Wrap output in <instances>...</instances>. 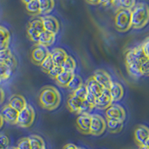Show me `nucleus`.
<instances>
[{
	"label": "nucleus",
	"mask_w": 149,
	"mask_h": 149,
	"mask_svg": "<svg viewBox=\"0 0 149 149\" xmlns=\"http://www.w3.org/2000/svg\"><path fill=\"white\" fill-rule=\"evenodd\" d=\"M125 59L127 70L130 76L134 78L142 77L141 66L147 58L142 51L141 45L128 49L125 53Z\"/></svg>",
	"instance_id": "nucleus-1"
},
{
	"label": "nucleus",
	"mask_w": 149,
	"mask_h": 149,
	"mask_svg": "<svg viewBox=\"0 0 149 149\" xmlns=\"http://www.w3.org/2000/svg\"><path fill=\"white\" fill-rule=\"evenodd\" d=\"M38 100L41 107L47 110H54L61 104V95L53 86H46L40 91Z\"/></svg>",
	"instance_id": "nucleus-2"
},
{
	"label": "nucleus",
	"mask_w": 149,
	"mask_h": 149,
	"mask_svg": "<svg viewBox=\"0 0 149 149\" xmlns=\"http://www.w3.org/2000/svg\"><path fill=\"white\" fill-rule=\"evenodd\" d=\"M149 22V6L144 2H139L131 10V24L134 29H141Z\"/></svg>",
	"instance_id": "nucleus-3"
},
{
	"label": "nucleus",
	"mask_w": 149,
	"mask_h": 149,
	"mask_svg": "<svg viewBox=\"0 0 149 149\" xmlns=\"http://www.w3.org/2000/svg\"><path fill=\"white\" fill-rule=\"evenodd\" d=\"M115 28L119 32H126L132 28L131 10L119 8L116 12Z\"/></svg>",
	"instance_id": "nucleus-4"
},
{
	"label": "nucleus",
	"mask_w": 149,
	"mask_h": 149,
	"mask_svg": "<svg viewBox=\"0 0 149 149\" xmlns=\"http://www.w3.org/2000/svg\"><path fill=\"white\" fill-rule=\"evenodd\" d=\"M35 119V111L31 105L27 104L26 107L19 112L17 125L22 128L31 127Z\"/></svg>",
	"instance_id": "nucleus-5"
},
{
	"label": "nucleus",
	"mask_w": 149,
	"mask_h": 149,
	"mask_svg": "<svg viewBox=\"0 0 149 149\" xmlns=\"http://www.w3.org/2000/svg\"><path fill=\"white\" fill-rule=\"evenodd\" d=\"M91 125H90V134L95 136H101L104 134L107 127V123L104 119L100 115L93 114L91 115Z\"/></svg>",
	"instance_id": "nucleus-6"
},
{
	"label": "nucleus",
	"mask_w": 149,
	"mask_h": 149,
	"mask_svg": "<svg viewBox=\"0 0 149 149\" xmlns=\"http://www.w3.org/2000/svg\"><path fill=\"white\" fill-rule=\"evenodd\" d=\"M49 54H50V52L49 51L47 47L42 45L37 44L33 48L31 54V58L34 64L40 66L42 61H44Z\"/></svg>",
	"instance_id": "nucleus-7"
},
{
	"label": "nucleus",
	"mask_w": 149,
	"mask_h": 149,
	"mask_svg": "<svg viewBox=\"0 0 149 149\" xmlns=\"http://www.w3.org/2000/svg\"><path fill=\"white\" fill-rule=\"evenodd\" d=\"M107 119H112L124 122L126 119V112L125 109L119 104H112L106 110Z\"/></svg>",
	"instance_id": "nucleus-8"
},
{
	"label": "nucleus",
	"mask_w": 149,
	"mask_h": 149,
	"mask_svg": "<svg viewBox=\"0 0 149 149\" xmlns=\"http://www.w3.org/2000/svg\"><path fill=\"white\" fill-rule=\"evenodd\" d=\"M1 114H2L5 122L10 124V125H17L19 112L10 107L8 104L2 107Z\"/></svg>",
	"instance_id": "nucleus-9"
},
{
	"label": "nucleus",
	"mask_w": 149,
	"mask_h": 149,
	"mask_svg": "<svg viewBox=\"0 0 149 149\" xmlns=\"http://www.w3.org/2000/svg\"><path fill=\"white\" fill-rule=\"evenodd\" d=\"M113 99L111 98V95L110 94L109 90L104 89L102 95H99L98 98H96L95 103V108L98 110H107L110 105L113 104Z\"/></svg>",
	"instance_id": "nucleus-10"
},
{
	"label": "nucleus",
	"mask_w": 149,
	"mask_h": 149,
	"mask_svg": "<svg viewBox=\"0 0 149 149\" xmlns=\"http://www.w3.org/2000/svg\"><path fill=\"white\" fill-rule=\"evenodd\" d=\"M93 77L95 78V81L98 84H100L103 86L104 88L107 89V90H109L112 83L113 82L112 81V78L109 73L103 70H95Z\"/></svg>",
	"instance_id": "nucleus-11"
},
{
	"label": "nucleus",
	"mask_w": 149,
	"mask_h": 149,
	"mask_svg": "<svg viewBox=\"0 0 149 149\" xmlns=\"http://www.w3.org/2000/svg\"><path fill=\"white\" fill-rule=\"evenodd\" d=\"M45 31L52 34H57L60 30V23L54 17L51 15H45L42 17Z\"/></svg>",
	"instance_id": "nucleus-12"
},
{
	"label": "nucleus",
	"mask_w": 149,
	"mask_h": 149,
	"mask_svg": "<svg viewBox=\"0 0 149 149\" xmlns=\"http://www.w3.org/2000/svg\"><path fill=\"white\" fill-rule=\"evenodd\" d=\"M91 115L81 114L76 119V125L78 130L84 134H90Z\"/></svg>",
	"instance_id": "nucleus-13"
},
{
	"label": "nucleus",
	"mask_w": 149,
	"mask_h": 149,
	"mask_svg": "<svg viewBox=\"0 0 149 149\" xmlns=\"http://www.w3.org/2000/svg\"><path fill=\"white\" fill-rule=\"evenodd\" d=\"M149 138V128L145 125L138 126L134 131V139L139 146H144L145 142Z\"/></svg>",
	"instance_id": "nucleus-14"
},
{
	"label": "nucleus",
	"mask_w": 149,
	"mask_h": 149,
	"mask_svg": "<svg viewBox=\"0 0 149 149\" xmlns=\"http://www.w3.org/2000/svg\"><path fill=\"white\" fill-rule=\"evenodd\" d=\"M8 104L18 112H20L22 109H24L27 106L28 104L24 96L19 95V94H14L10 96Z\"/></svg>",
	"instance_id": "nucleus-15"
},
{
	"label": "nucleus",
	"mask_w": 149,
	"mask_h": 149,
	"mask_svg": "<svg viewBox=\"0 0 149 149\" xmlns=\"http://www.w3.org/2000/svg\"><path fill=\"white\" fill-rule=\"evenodd\" d=\"M86 85L89 93H92L96 98H98L99 95H102V93L104 90V88L103 86L100 84H98L93 76L89 78V79L86 81Z\"/></svg>",
	"instance_id": "nucleus-16"
},
{
	"label": "nucleus",
	"mask_w": 149,
	"mask_h": 149,
	"mask_svg": "<svg viewBox=\"0 0 149 149\" xmlns=\"http://www.w3.org/2000/svg\"><path fill=\"white\" fill-rule=\"evenodd\" d=\"M52 58L53 60L54 65L58 66H62L63 62L65 61L66 58H67V53L65 50L61 48H55L50 52Z\"/></svg>",
	"instance_id": "nucleus-17"
},
{
	"label": "nucleus",
	"mask_w": 149,
	"mask_h": 149,
	"mask_svg": "<svg viewBox=\"0 0 149 149\" xmlns=\"http://www.w3.org/2000/svg\"><path fill=\"white\" fill-rule=\"evenodd\" d=\"M109 92L113 99V102H116L120 101L124 95V89L121 84L118 82H113L109 88Z\"/></svg>",
	"instance_id": "nucleus-18"
},
{
	"label": "nucleus",
	"mask_w": 149,
	"mask_h": 149,
	"mask_svg": "<svg viewBox=\"0 0 149 149\" xmlns=\"http://www.w3.org/2000/svg\"><path fill=\"white\" fill-rule=\"evenodd\" d=\"M56 40V34H52L51 32H49L47 31H44L42 33H40L39 36V40H38V44L42 45L46 47L52 46Z\"/></svg>",
	"instance_id": "nucleus-19"
},
{
	"label": "nucleus",
	"mask_w": 149,
	"mask_h": 149,
	"mask_svg": "<svg viewBox=\"0 0 149 149\" xmlns=\"http://www.w3.org/2000/svg\"><path fill=\"white\" fill-rule=\"evenodd\" d=\"M82 102H83V101L81 100L80 98H78V97L72 94L68 98L67 107L71 112L78 114L81 107Z\"/></svg>",
	"instance_id": "nucleus-20"
},
{
	"label": "nucleus",
	"mask_w": 149,
	"mask_h": 149,
	"mask_svg": "<svg viewBox=\"0 0 149 149\" xmlns=\"http://www.w3.org/2000/svg\"><path fill=\"white\" fill-rule=\"evenodd\" d=\"M74 73L72 72L63 71L56 78L55 81L58 85L61 87H67L70 81L74 76Z\"/></svg>",
	"instance_id": "nucleus-21"
},
{
	"label": "nucleus",
	"mask_w": 149,
	"mask_h": 149,
	"mask_svg": "<svg viewBox=\"0 0 149 149\" xmlns=\"http://www.w3.org/2000/svg\"><path fill=\"white\" fill-rule=\"evenodd\" d=\"M10 40L9 31L4 26H0V50L8 49Z\"/></svg>",
	"instance_id": "nucleus-22"
},
{
	"label": "nucleus",
	"mask_w": 149,
	"mask_h": 149,
	"mask_svg": "<svg viewBox=\"0 0 149 149\" xmlns=\"http://www.w3.org/2000/svg\"><path fill=\"white\" fill-rule=\"evenodd\" d=\"M107 127L112 134H118L123 128V122L112 119H107Z\"/></svg>",
	"instance_id": "nucleus-23"
},
{
	"label": "nucleus",
	"mask_w": 149,
	"mask_h": 149,
	"mask_svg": "<svg viewBox=\"0 0 149 149\" xmlns=\"http://www.w3.org/2000/svg\"><path fill=\"white\" fill-rule=\"evenodd\" d=\"M29 138L30 139L31 149H46L44 140L40 136L32 134L29 136Z\"/></svg>",
	"instance_id": "nucleus-24"
},
{
	"label": "nucleus",
	"mask_w": 149,
	"mask_h": 149,
	"mask_svg": "<svg viewBox=\"0 0 149 149\" xmlns=\"http://www.w3.org/2000/svg\"><path fill=\"white\" fill-rule=\"evenodd\" d=\"M40 14L47 15L54 7V0H39Z\"/></svg>",
	"instance_id": "nucleus-25"
},
{
	"label": "nucleus",
	"mask_w": 149,
	"mask_h": 149,
	"mask_svg": "<svg viewBox=\"0 0 149 149\" xmlns=\"http://www.w3.org/2000/svg\"><path fill=\"white\" fill-rule=\"evenodd\" d=\"M83 84H84V82L81 77L79 76L78 74H74V76H73V78H72V80L70 81V84H68L66 88L70 90V91L74 93L75 90H78L80 86H81Z\"/></svg>",
	"instance_id": "nucleus-26"
},
{
	"label": "nucleus",
	"mask_w": 149,
	"mask_h": 149,
	"mask_svg": "<svg viewBox=\"0 0 149 149\" xmlns=\"http://www.w3.org/2000/svg\"><path fill=\"white\" fill-rule=\"evenodd\" d=\"M13 70L6 63L0 61V78L1 80H7L11 76Z\"/></svg>",
	"instance_id": "nucleus-27"
},
{
	"label": "nucleus",
	"mask_w": 149,
	"mask_h": 149,
	"mask_svg": "<svg viewBox=\"0 0 149 149\" xmlns=\"http://www.w3.org/2000/svg\"><path fill=\"white\" fill-rule=\"evenodd\" d=\"M26 10L33 16H37L40 14V7L39 0H33L32 2L26 5Z\"/></svg>",
	"instance_id": "nucleus-28"
},
{
	"label": "nucleus",
	"mask_w": 149,
	"mask_h": 149,
	"mask_svg": "<svg viewBox=\"0 0 149 149\" xmlns=\"http://www.w3.org/2000/svg\"><path fill=\"white\" fill-rule=\"evenodd\" d=\"M61 67L63 68V71L74 72L75 69H76V62L72 56L68 55Z\"/></svg>",
	"instance_id": "nucleus-29"
},
{
	"label": "nucleus",
	"mask_w": 149,
	"mask_h": 149,
	"mask_svg": "<svg viewBox=\"0 0 149 149\" xmlns=\"http://www.w3.org/2000/svg\"><path fill=\"white\" fill-rule=\"evenodd\" d=\"M28 26L32 27L37 31H39L40 33H42V31H44V26H43V22H42V17H35V18L32 19L30 22H29Z\"/></svg>",
	"instance_id": "nucleus-30"
},
{
	"label": "nucleus",
	"mask_w": 149,
	"mask_h": 149,
	"mask_svg": "<svg viewBox=\"0 0 149 149\" xmlns=\"http://www.w3.org/2000/svg\"><path fill=\"white\" fill-rule=\"evenodd\" d=\"M54 66H55V65H54V62H53V60L52 58L51 54H49L47 58L42 61V63L40 64L42 70L45 73H46V74H48L49 72L51 71Z\"/></svg>",
	"instance_id": "nucleus-31"
},
{
	"label": "nucleus",
	"mask_w": 149,
	"mask_h": 149,
	"mask_svg": "<svg viewBox=\"0 0 149 149\" xmlns=\"http://www.w3.org/2000/svg\"><path fill=\"white\" fill-rule=\"evenodd\" d=\"M26 32H27V35H28V37H29V39L32 41V42H35V43H37V44H38L39 36H40V33L29 26H27Z\"/></svg>",
	"instance_id": "nucleus-32"
},
{
	"label": "nucleus",
	"mask_w": 149,
	"mask_h": 149,
	"mask_svg": "<svg viewBox=\"0 0 149 149\" xmlns=\"http://www.w3.org/2000/svg\"><path fill=\"white\" fill-rule=\"evenodd\" d=\"M87 93H88V90H87L86 85V84H84L81 86H80L78 90H75L74 93H72V94L76 97H78V98H80L81 100L84 101L85 100Z\"/></svg>",
	"instance_id": "nucleus-33"
},
{
	"label": "nucleus",
	"mask_w": 149,
	"mask_h": 149,
	"mask_svg": "<svg viewBox=\"0 0 149 149\" xmlns=\"http://www.w3.org/2000/svg\"><path fill=\"white\" fill-rule=\"evenodd\" d=\"M95 108V107L93 106V104H91L90 103H89L87 101L84 100L82 102L81 107L80 109L79 113L78 114H87V115H90L91 112L93 111V109Z\"/></svg>",
	"instance_id": "nucleus-34"
},
{
	"label": "nucleus",
	"mask_w": 149,
	"mask_h": 149,
	"mask_svg": "<svg viewBox=\"0 0 149 149\" xmlns=\"http://www.w3.org/2000/svg\"><path fill=\"white\" fill-rule=\"evenodd\" d=\"M119 8L132 10L136 5V0H118Z\"/></svg>",
	"instance_id": "nucleus-35"
},
{
	"label": "nucleus",
	"mask_w": 149,
	"mask_h": 149,
	"mask_svg": "<svg viewBox=\"0 0 149 149\" xmlns=\"http://www.w3.org/2000/svg\"><path fill=\"white\" fill-rule=\"evenodd\" d=\"M14 56V55L12 53L11 50L9 48L0 50V61L5 62V61H8L9 59L13 58Z\"/></svg>",
	"instance_id": "nucleus-36"
},
{
	"label": "nucleus",
	"mask_w": 149,
	"mask_h": 149,
	"mask_svg": "<svg viewBox=\"0 0 149 149\" xmlns=\"http://www.w3.org/2000/svg\"><path fill=\"white\" fill-rule=\"evenodd\" d=\"M17 148L18 149H31L30 139L29 137H23L19 140Z\"/></svg>",
	"instance_id": "nucleus-37"
},
{
	"label": "nucleus",
	"mask_w": 149,
	"mask_h": 149,
	"mask_svg": "<svg viewBox=\"0 0 149 149\" xmlns=\"http://www.w3.org/2000/svg\"><path fill=\"white\" fill-rule=\"evenodd\" d=\"M10 145V141L8 136L0 134V149H8Z\"/></svg>",
	"instance_id": "nucleus-38"
},
{
	"label": "nucleus",
	"mask_w": 149,
	"mask_h": 149,
	"mask_svg": "<svg viewBox=\"0 0 149 149\" xmlns=\"http://www.w3.org/2000/svg\"><path fill=\"white\" fill-rule=\"evenodd\" d=\"M63 71V68L61 67V66H54V67H53L52 70L48 73V74H49V76L51 78H52V79H56V78H57V77H58Z\"/></svg>",
	"instance_id": "nucleus-39"
},
{
	"label": "nucleus",
	"mask_w": 149,
	"mask_h": 149,
	"mask_svg": "<svg viewBox=\"0 0 149 149\" xmlns=\"http://www.w3.org/2000/svg\"><path fill=\"white\" fill-rule=\"evenodd\" d=\"M141 74L142 76L149 77V59H146L141 66Z\"/></svg>",
	"instance_id": "nucleus-40"
},
{
	"label": "nucleus",
	"mask_w": 149,
	"mask_h": 149,
	"mask_svg": "<svg viewBox=\"0 0 149 149\" xmlns=\"http://www.w3.org/2000/svg\"><path fill=\"white\" fill-rule=\"evenodd\" d=\"M141 47H142V51L144 52L145 55L146 56V58L149 59V37L146 38L142 43L141 44Z\"/></svg>",
	"instance_id": "nucleus-41"
},
{
	"label": "nucleus",
	"mask_w": 149,
	"mask_h": 149,
	"mask_svg": "<svg viewBox=\"0 0 149 149\" xmlns=\"http://www.w3.org/2000/svg\"><path fill=\"white\" fill-rule=\"evenodd\" d=\"M85 100L87 101L89 103H90L91 104H93L94 107H95V100H96V97L95 95H93L92 93H87V95H86V98H85Z\"/></svg>",
	"instance_id": "nucleus-42"
},
{
	"label": "nucleus",
	"mask_w": 149,
	"mask_h": 149,
	"mask_svg": "<svg viewBox=\"0 0 149 149\" xmlns=\"http://www.w3.org/2000/svg\"><path fill=\"white\" fill-rule=\"evenodd\" d=\"M116 0H101V4L104 6H109L113 4Z\"/></svg>",
	"instance_id": "nucleus-43"
},
{
	"label": "nucleus",
	"mask_w": 149,
	"mask_h": 149,
	"mask_svg": "<svg viewBox=\"0 0 149 149\" xmlns=\"http://www.w3.org/2000/svg\"><path fill=\"white\" fill-rule=\"evenodd\" d=\"M5 98V94L4 90L2 88H0V104H2L4 102Z\"/></svg>",
	"instance_id": "nucleus-44"
},
{
	"label": "nucleus",
	"mask_w": 149,
	"mask_h": 149,
	"mask_svg": "<svg viewBox=\"0 0 149 149\" xmlns=\"http://www.w3.org/2000/svg\"><path fill=\"white\" fill-rule=\"evenodd\" d=\"M63 149H78V147L72 143H68L66 146H64Z\"/></svg>",
	"instance_id": "nucleus-45"
},
{
	"label": "nucleus",
	"mask_w": 149,
	"mask_h": 149,
	"mask_svg": "<svg viewBox=\"0 0 149 149\" xmlns=\"http://www.w3.org/2000/svg\"><path fill=\"white\" fill-rule=\"evenodd\" d=\"M86 1L87 3L93 5H97L101 4V0H86Z\"/></svg>",
	"instance_id": "nucleus-46"
},
{
	"label": "nucleus",
	"mask_w": 149,
	"mask_h": 149,
	"mask_svg": "<svg viewBox=\"0 0 149 149\" xmlns=\"http://www.w3.org/2000/svg\"><path fill=\"white\" fill-rule=\"evenodd\" d=\"M4 122H5V120H4V119H3V117H2V114L0 113V129L2 128V126H3Z\"/></svg>",
	"instance_id": "nucleus-47"
},
{
	"label": "nucleus",
	"mask_w": 149,
	"mask_h": 149,
	"mask_svg": "<svg viewBox=\"0 0 149 149\" xmlns=\"http://www.w3.org/2000/svg\"><path fill=\"white\" fill-rule=\"evenodd\" d=\"M32 1H33V0H22V2H23L25 5H27V4L30 3V2H32Z\"/></svg>",
	"instance_id": "nucleus-48"
},
{
	"label": "nucleus",
	"mask_w": 149,
	"mask_h": 149,
	"mask_svg": "<svg viewBox=\"0 0 149 149\" xmlns=\"http://www.w3.org/2000/svg\"><path fill=\"white\" fill-rule=\"evenodd\" d=\"M144 146H147V147H149V138L147 139V140H146V142H145Z\"/></svg>",
	"instance_id": "nucleus-49"
},
{
	"label": "nucleus",
	"mask_w": 149,
	"mask_h": 149,
	"mask_svg": "<svg viewBox=\"0 0 149 149\" xmlns=\"http://www.w3.org/2000/svg\"><path fill=\"white\" fill-rule=\"evenodd\" d=\"M139 149H149V147H147V146H139Z\"/></svg>",
	"instance_id": "nucleus-50"
},
{
	"label": "nucleus",
	"mask_w": 149,
	"mask_h": 149,
	"mask_svg": "<svg viewBox=\"0 0 149 149\" xmlns=\"http://www.w3.org/2000/svg\"><path fill=\"white\" fill-rule=\"evenodd\" d=\"M10 149H18V148H17V147H15V148H10Z\"/></svg>",
	"instance_id": "nucleus-51"
},
{
	"label": "nucleus",
	"mask_w": 149,
	"mask_h": 149,
	"mask_svg": "<svg viewBox=\"0 0 149 149\" xmlns=\"http://www.w3.org/2000/svg\"><path fill=\"white\" fill-rule=\"evenodd\" d=\"M78 149H85V148H79V147H78Z\"/></svg>",
	"instance_id": "nucleus-52"
},
{
	"label": "nucleus",
	"mask_w": 149,
	"mask_h": 149,
	"mask_svg": "<svg viewBox=\"0 0 149 149\" xmlns=\"http://www.w3.org/2000/svg\"><path fill=\"white\" fill-rule=\"evenodd\" d=\"M1 81H2V80H1V78H0V82H1Z\"/></svg>",
	"instance_id": "nucleus-53"
}]
</instances>
